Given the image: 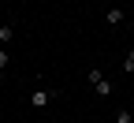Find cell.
<instances>
[{"mask_svg": "<svg viewBox=\"0 0 134 123\" xmlns=\"http://www.w3.org/2000/svg\"><path fill=\"white\" fill-rule=\"evenodd\" d=\"M86 82L93 86V97H112V82H108V75L100 71V67H90V71H86Z\"/></svg>", "mask_w": 134, "mask_h": 123, "instance_id": "6da1fadb", "label": "cell"}, {"mask_svg": "<svg viewBox=\"0 0 134 123\" xmlns=\"http://www.w3.org/2000/svg\"><path fill=\"white\" fill-rule=\"evenodd\" d=\"M52 101H56V90H34V93L26 97V104H30V108H37V112H41V108H48Z\"/></svg>", "mask_w": 134, "mask_h": 123, "instance_id": "7a4b0ae2", "label": "cell"}, {"mask_svg": "<svg viewBox=\"0 0 134 123\" xmlns=\"http://www.w3.org/2000/svg\"><path fill=\"white\" fill-rule=\"evenodd\" d=\"M104 23H108V26H123V23H127V11H123V8H108V11H104Z\"/></svg>", "mask_w": 134, "mask_h": 123, "instance_id": "3957f363", "label": "cell"}, {"mask_svg": "<svg viewBox=\"0 0 134 123\" xmlns=\"http://www.w3.org/2000/svg\"><path fill=\"white\" fill-rule=\"evenodd\" d=\"M11 41H15V26H11V23H0V45L8 49Z\"/></svg>", "mask_w": 134, "mask_h": 123, "instance_id": "277c9868", "label": "cell"}, {"mask_svg": "<svg viewBox=\"0 0 134 123\" xmlns=\"http://www.w3.org/2000/svg\"><path fill=\"white\" fill-rule=\"evenodd\" d=\"M115 123H134V108H115Z\"/></svg>", "mask_w": 134, "mask_h": 123, "instance_id": "5b68a950", "label": "cell"}, {"mask_svg": "<svg viewBox=\"0 0 134 123\" xmlns=\"http://www.w3.org/2000/svg\"><path fill=\"white\" fill-rule=\"evenodd\" d=\"M123 71H130V75H134V45H130V52H127V60H123Z\"/></svg>", "mask_w": 134, "mask_h": 123, "instance_id": "8992f818", "label": "cell"}, {"mask_svg": "<svg viewBox=\"0 0 134 123\" xmlns=\"http://www.w3.org/2000/svg\"><path fill=\"white\" fill-rule=\"evenodd\" d=\"M8 63H11V52H8L4 45H0V71H4V67H8Z\"/></svg>", "mask_w": 134, "mask_h": 123, "instance_id": "52a82bcc", "label": "cell"}, {"mask_svg": "<svg viewBox=\"0 0 134 123\" xmlns=\"http://www.w3.org/2000/svg\"><path fill=\"white\" fill-rule=\"evenodd\" d=\"M0 82H4V71H0Z\"/></svg>", "mask_w": 134, "mask_h": 123, "instance_id": "ba28073f", "label": "cell"}]
</instances>
